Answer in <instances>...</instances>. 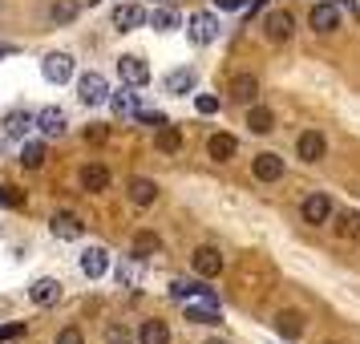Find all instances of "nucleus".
Wrapping results in <instances>:
<instances>
[{"mask_svg":"<svg viewBox=\"0 0 360 344\" xmlns=\"http://www.w3.org/2000/svg\"><path fill=\"white\" fill-rule=\"evenodd\" d=\"M65 126H69V117H65V110H57V106H45V110L37 114V130L45 134V138H61Z\"/></svg>","mask_w":360,"mask_h":344,"instance_id":"9","label":"nucleus"},{"mask_svg":"<svg viewBox=\"0 0 360 344\" xmlns=\"http://www.w3.org/2000/svg\"><path fill=\"white\" fill-rule=\"evenodd\" d=\"M207 344H227V340H207Z\"/></svg>","mask_w":360,"mask_h":344,"instance_id":"43","label":"nucleus"},{"mask_svg":"<svg viewBox=\"0 0 360 344\" xmlns=\"http://www.w3.org/2000/svg\"><path fill=\"white\" fill-rule=\"evenodd\" d=\"M295 154H300V158H304V163H320V158H324L328 154V142H324V134L320 130H304L300 134V142H295Z\"/></svg>","mask_w":360,"mask_h":344,"instance_id":"6","label":"nucleus"},{"mask_svg":"<svg viewBox=\"0 0 360 344\" xmlns=\"http://www.w3.org/2000/svg\"><path fill=\"white\" fill-rule=\"evenodd\" d=\"M41 73H45L49 85H65L69 77H73V57H69V53H49V57L41 61Z\"/></svg>","mask_w":360,"mask_h":344,"instance_id":"2","label":"nucleus"},{"mask_svg":"<svg viewBox=\"0 0 360 344\" xmlns=\"http://www.w3.org/2000/svg\"><path fill=\"white\" fill-rule=\"evenodd\" d=\"M105 186H110V170H105V166H85L82 170V191H89V195H98V191H105Z\"/></svg>","mask_w":360,"mask_h":344,"instance_id":"22","label":"nucleus"},{"mask_svg":"<svg viewBox=\"0 0 360 344\" xmlns=\"http://www.w3.org/2000/svg\"><path fill=\"white\" fill-rule=\"evenodd\" d=\"M170 295L174 300H198V295H214L207 284H195V279H174L170 284Z\"/></svg>","mask_w":360,"mask_h":344,"instance_id":"26","label":"nucleus"},{"mask_svg":"<svg viewBox=\"0 0 360 344\" xmlns=\"http://www.w3.org/2000/svg\"><path fill=\"white\" fill-rule=\"evenodd\" d=\"M130 198L138 207H150V203L158 198V182L154 179H130Z\"/></svg>","mask_w":360,"mask_h":344,"instance_id":"24","label":"nucleus"},{"mask_svg":"<svg viewBox=\"0 0 360 344\" xmlns=\"http://www.w3.org/2000/svg\"><path fill=\"white\" fill-rule=\"evenodd\" d=\"M162 251V239L154 235V231H138L134 235V260H150V255H158Z\"/></svg>","mask_w":360,"mask_h":344,"instance_id":"23","label":"nucleus"},{"mask_svg":"<svg viewBox=\"0 0 360 344\" xmlns=\"http://www.w3.org/2000/svg\"><path fill=\"white\" fill-rule=\"evenodd\" d=\"M247 126H251V134H271V130H276V114H271L267 106H251Z\"/></svg>","mask_w":360,"mask_h":344,"instance_id":"25","label":"nucleus"},{"mask_svg":"<svg viewBox=\"0 0 360 344\" xmlns=\"http://www.w3.org/2000/svg\"><path fill=\"white\" fill-rule=\"evenodd\" d=\"M340 235H360V215H344L340 219Z\"/></svg>","mask_w":360,"mask_h":344,"instance_id":"39","label":"nucleus"},{"mask_svg":"<svg viewBox=\"0 0 360 344\" xmlns=\"http://www.w3.org/2000/svg\"><path fill=\"white\" fill-rule=\"evenodd\" d=\"M158 150H166V154H179V150H182V134H179V126H170V122H166L162 130H158Z\"/></svg>","mask_w":360,"mask_h":344,"instance_id":"33","label":"nucleus"},{"mask_svg":"<svg viewBox=\"0 0 360 344\" xmlns=\"http://www.w3.org/2000/svg\"><path fill=\"white\" fill-rule=\"evenodd\" d=\"M105 344H134V332L126 324H110L105 328Z\"/></svg>","mask_w":360,"mask_h":344,"instance_id":"34","label":"nucleus"},{"mask_svg":"<svg viewBox=\"0 0 360 344\" xmlns=\"http://www.w3.org/2000/svg\"><path fill=\"white\" fill-rule=\"evenodd\" d=\"M17 53H20L17 45H4V41H0V57H17Z\"/></svg>","mask_w":360,"mask_h":344,"instance_id":"42","label":"nucleus"},{"mask_svg":"<svg viewBox=\"0 0 360 344\" xmlns=\"http://www.w3.org/2000/svg\"><path fill=\"white\" fill-rule=\"evenodd\" d=\"M191 263H195L198 276H207V279L223 272V255H219V247H198L195 255H191Z\"/></svg>","mask_w":360,"mask_h":344,"instance_id":"14","label":"nucleus"},{"mask_svg":"<svg viewBox=\"0 0 360 344\" xmlns=\"http://www.w3.org/2000/svg\"><path fill=\"white\" fill-rule=\"evenodd\" d=\"M20 336H25V324H20V320H17V324H4V328H0V344L20 340Z\"/></svg>","mask_w":360,"mask_h":344,"instance_id":"36","label":"nucleus"},{"mask_svg":"<svg viewBox=\"0 0 360 344\" xmlns=\"http://www.w3.org/2000/svg\"><path fill=\"white\" fill-rule=\"evenodd\" d=\"M49 231L57 235V239H82V231H85V223L77 219V215H69V211H61V215H53V223H49Z\"/></svg>","mask_w":360,"mask_h":344,"instance_id":"16","label":"nucleus"},{"mask_svg":"<svg viewBox=\"0 0 360 344\" xmlns=\"http://www.w3.org/2000/svg\"><path fill=\"white\" fill-rule=\"evenodd\" d=\"M82 272L89 279H101L105 272H110V251H105V247H85L82 251Z\"/></svg>","mask_w":360,"mask_h":344,"instance_id":"12","label":"nucleus"},{"mask_svg":"<svg viewBox=\"0 0 360 344\" xmlns=\"http://www.w3.org/2000/svg\"><path fill=\"white\" fill-rule=\"evenodd\" d=\"M292 29H295L292 13H271V17L263 20V33H267V41H271V45H283V41L292 37Z\"/></svg>","mask_w":360,"mask_h":344,"instance_id":"11","label":"nucleus"},{"mask_svg":"<svg viewBox=\"0 0 360 344\" xmlns=\"http://www.w3.org/2000/svg\"><path fill=\"white\" fill-rule=\"evenodd\" d=\"M186 320L191 324H219L223 316H219V295H198L186 304Z\"/></svg>","mask_w":360,"mask_h":344,"instance_id":"3","label":"nucleus"},{"mask_svg":"<svg viewBox=\"0 0 360 344\" xmlns=\"http://www.w3.org/2000/svg\"><path fill=\"white\" fill-rule=\"evenodd\" d=\"M300 215H304V223H311V227H324L328 219H332V198L320 191V195H308L304 198V207H300Z\"/></svg>","mask_w":360,"mask_h":344,"instance_id":"4","label":"nucleus"},{"mask_svg":"<svg viewBox=\"0 0 360 344\" xmlns=\"http://www.w3.org/2000/svg\"><path fill=\"white\" fill-rule=\"evenodd\" d=\"M186 37H191L195 45H211L214 37H219V20H214V13H195L191 25H186Z\"/></svg>","mask_w":360,"mask_h":344,"instance_id":"5","label":"nucleus"},{"mask_svg":"<svg viewBox=\"0 0 360 344\" xmlns=\"http://www.w3.org/2000/svg\"><path fill=\"white\" fill-rule=\"evenodd\" d=\"M195 106H198V114H214V110H219V98H211V94H198Z\"/></svg>","mask_w":360,"mask_h":344,"instance_id":"38","label":"nucleus"},{"mask_svg":"<svg viewBox=\"0 0 360 344\" xmlns=\"http://www.w3.org/2000/svg\"><path fill=\"white\" fill-rule=\"evenodd\" d=\"M110 106H114L117 117H138V94H134V85L117 89V94H110Z\"/></svg>","mask_w":360,"mask_h":344,"instance_id":"21","label":"nucleus"},{"mask_svg":"<svg viewBox=\"0 0 360 344\" xmlns=\"http://www.w3.org/2000/svg\"><path fill=\"white\" fill-rule=\"evenodd\" d=\"M308 20H311L316 33H336V29H340V13H336V4H316Z\"/></svg>","mask_w":360,"mask_h":344,"instance_id":"17","label":"nucleus"},{"mask_svg":"<svg viewBox=\"0 0 360 344\" xmlns=\"http://www.w3.org/2000/svg\"><path fill=\"white\" fill-rule=\"evenodd\" d=\"M77 13H82L77 0H57V4L49 8V20L53 25H69V20H77Z\"/></svg>","mask_w":360,"mask_h":344,"instance_id":"30","label":"nucleus"},{"mask_svg":"<svg viewBox=\"0 0 360 344\" xmlns=\"http://www.w3.org/2000/svg\"><path fill=\"white\" fill-rule=\"evenodd\" d=\"M150 25H154L158 33H170V29H179V13H174L170 4H158V8L150 13Z\"/></svg>","mask_w":360,"mask_h":344,"instance_id":"29","label":"nucleus"},{"mask_svg":"<svg viewBox=\"0 0 360 344\" xmlns=\"http://www.w3.org/2000/svg\"><path fill=\"white\" fill-rule=\"evenodd\" d=\"M214 4H219L223 13H239V8H243L247 0H214Z\"/></svg>","mask_w":360,"mask_h":344,"instance_id":"41","label":"nucleus"},{"mask_svg":"<svg viewBox=\"0 0 360 344\" xmlns=\"http://www.w3.org/2000/svg\"><path fill=\"white\" fill-rule=\"evenodd\" d=\"M41 163H45V142H20V166L37 170Z\"/></svg>","mask_w":360,"mask_h":344,"instance_id":"31","label":"nucleus"},{"mask_svg":"<svg viewBox=\"0 0 360 344\" xmlns=\"http://www.w3.org/2000/svg\"><path fill=\"white\" fill-rule=\"evenodd\" d=\"M20 203H25V198H20L13 186H0V207H20Z\"/></svg>","mask_w":360,"mask_h":344,"instance_id":"40","label":"nucleus"},{"mask_svg":"<svg viewBox=\"0 0 360 344\" xmlns=\"http://www.w3.org/2000/svg\"><path fill=\"white\" fill-rule=\"evenodd\" d=\"M231 101H255V94H259V77L255 73H235L227 85Z\"/></svg>","mask_w":360,"mask_h":344,"instance_id":"15","label":"nucleus"},{"mask_svg":"<svg viewBox=\"0 0 360 344\" xmlns=\"http://www.w3.org/2000/svg\"><path fill=\"white\" fill-rule=\"evenodd\" d=\"M138 122H142V126H154V130H162L166 126V117L154 114V110H138Z\"/></svg>","mask_w":360,"mask_h":344,"instance_id":"35","label":"nucleus"},{"mask_svg":"<svg viewBox=\"0 0 360 344\" xmlns=\"http://www.w3.org/2000/svg\"><path fill=\"white\" fill-rule=\"evenodd\" d=\"M146 8L142 4H117L114 8V29L117 33H130V29H138V25H146Z\"/></svg>","mask_w":360,"mask_h":344,"instance_id":"10","label":"nucleus"},{"mask_svg":"<svg viewBox=\"0 0 360 344\" xmlns=\"http://www.w3.org/2000/svg\"><path fill=\"white\" fill-rule=\"evenodd\" d=\"M251 174H255V182H279L283 179V158L279 154H255V163H251Z\"/></svg>","mask_w":360,"mask_h":344,"instance_id":"7","label":"nucleus"},{"mask_svg":"<svg viewBox=\"0 0 360 344\" xmlns=\"http://www.w3.org/2000/svg\"><path fill=\"white\" fill-rule=\"evenodd\" d=\"M117 73H122V82H126V85H134V89L150 82V65L142 61V57H134V53H126V57L117 61Z\"/></svg>","mask_w":360,"mask_h":344,"instance_id":"8","label":"nucleus"},{"mask_svg":"<svg viewBox=\"0 0 360 344\" xmlns=\"http://www.w3.org/2000/svg\"><path fill=\"white\" fill-rule=\"evenodd\" d=\"M57 344H85L82 328H61V332H57Z\"/></svg>","mask_w":360,"mask_h":344,"instance_id":"37","label":"nucleus"},{"mask_svg":"<svg viewBox=\"0 0 360 344\" xmlns=\"http://www.w3.org/2000/svg\"><path fill=\"white\" fill-rule=\"evenodd\" d=\"M195 82H198L195 69H170L162 85H166V94H195Z\"/></svg>","mask_w":360,"mask_h":344,"instance_id":"19","label":"nucleus"},{"mask_svg":"<svg viewBox=\"0 0 360 344\" xmlns=\"http://www.w3.org/2000/svg\"><path fill=\"white\" fill-rule=\"evenodd\" d=\"M114 279H117V288H134L138 279H142V260H130V263H122L114 272Z\"/></svg>","mask_w":360,"mask_h":344,"instance_id":"32","label":"nucleus"},{"mask_svg":"<svg viewBox=\"0 0 360 344\" xmlns=\"http://www.w3.org/2000/svg\"><path fill=\"white\" fill-rule=\"evenodd\" d=\"M276 332H279V336H288V340H295V336L304 332L300 312H279V316H276Z\"/></svg>","mask_w":360,"mask_h":344,"instance_id":"28","label":"nucleus"},{"mask_svg":"<svg viewBox=\"0 0 360 344\" xmlns=\"http://www.w3.org/2000/svg\"><path fill=\"white\" fill-rule=\"evenodd\" d=\"M77 98L85 106H101V101H110V82L101 77V73H82V82H77Z\"/></svg>","mask_w":360,"mask_h":344,"instance_id":"1","label":"nucleus"},{"mask_svg":"<svg viewBox=\"0 0 360 344\" xmlns=\"http://www.w3.org/2000/svg\"><path fill=\"white\" fill-rule=\"evenodd\" d=\"M29 300H33V304H41V308H49V304H57V300H61V284H57L53 276L33 279V288H29Z\"/></svg>","mask_w":360,"mask_h":344,"instance_id":"13","label":"nucleus"},{"mask_svg":"<svg viewBox=\"0 0 360 344\" xmlns=\"http://www.w3.org/2000/svg\"><path fill=\"white\" fill-rule=\"evenodd\" d=\"M33 126H37V114H29V110H13V114L4 117V134L20 138V142H25V134L33 130Z\"/></svg>","mask_w":360,"mask_h":344,"instance_id":"18","label":"nucleus"},{"mask_svg":"<svg viewBox=\"0 0 360 344\" xmlns=\"http://www.w3.org/2000/svg\"><path fill=\"white\" fill-rule=\"evenodd\" d=\"M235 150H239V142L231 134H211V142H207V154H211L214 163H231Z\"/></svg>","mask_w":360,"mask_h":344,"instance_id":"20","label":"nucleus"},{"mask_svg":"<svg viewBox=\"0 0 360 344\" xmlns=\"http://www.w3.org/2000/svg\"><path fill=\"white\" fill-rule=\"evenodd\" d=\"M138 340L142 344H170V328L162 320H146V324L138 328Z\"/></svg>","mask_w":360,"mask_h":344,"instance_id":"27","label":"nucleus"}]
</instances>
